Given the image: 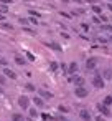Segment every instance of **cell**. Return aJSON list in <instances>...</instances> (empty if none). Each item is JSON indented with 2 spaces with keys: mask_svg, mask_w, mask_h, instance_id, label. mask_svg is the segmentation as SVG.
Masks as SVG:
<instances>
[{
  "mask_svg": "<svg viewBox=\"0 0 112 121\" xmlns=\"http://www.w3.org/2000/svg\"><path fill=\"white\" fill-rule=\"evenodd\" d=\"M4 75H5V78H10V80H17V78H18V75H17L13 70H10L8 66L4 68Z\"/></svg>",
  "mask_w": 112,
  "mask_h": 121,
  "instance_id": "cell-7",
  "label": "cell"
},
{
  "mask_svg": "<svg viewBox=\"0 0 112 121\" xmlns=\"http://www.w3.org/2000/svg\"><path fill=\"white\" fill-rule=\"evenodd\" d=\"M107 2H110V4H112V0H107Z\"/></svg>",
  "mask_w": 112,
  "mask_h": 121,
  "instance_id": "cell-37",
  "label": "cell"
},
{
  "mask_svg": "<svg viewBox=\"0 0 112 121\" xmlns=\"http://www.w3.org/2000/svg\"><path fill=\"white\" fill-rule=\"evenodd\" d=\"M25 90H27V91H31V93H33V91H36V86H35L33 83H27V85H25Z\"/></svg>",
  "mask_w": 112,
  "mask_h": 121,
  "instance_id": "cell-22",
  "label": "cell"
},
{
  "mask_svg": "<svg viewBox=\"0 0 112 121\" xmlns=\"http://www.w3.org/2000/svg\"><path fill=\"white\" fill-rule=\"evenodd\" d=\"M28 23H31V25H38V18L31 17V18H28Z\"/></svg>",
  "mask_w": 112,
  "mask_h": 121,
  "instance_id": "cell-24",
  "label": "cell"
},
{
  "mask_svg": "<svg viewBox=\"0 0 112 121\" xmlns=\"http://www.w3.org/2000/svg\"><path fill=\"white\" fill-rule=\"evenodd\" d=\"M31 101L35 103V108H43V106H45V99H43L41 96H35Z\"/></svg>",
  "mask_w": 112,
  "mask_h": 121,
  "instance_id": "cell-12",
  "label": "cell"
},
{
  "mask_svg": "<svg viewBox=\"0 0 112 121\" xmlns=\"http://www.w3.org/2000/svg\"><path fill=\"white\" fill-rule=\"evenodd\" d=\"M30 15H31V17H35V18H40V13H38L36 10H30Z\"/></svg>",
  "mask_w": 112,
  "mask_h": 121,
  "instance_id": "cell-26",
  "label": "cell"
},
{
  "mask_svg": "<svg viewBox=\"0 0 112 121\" xmlns=\"http://www.w3.org/2000/svg\"><path fill=\"white\" fill-rule=\"evenodd\" d=\"M48 48H51V50H54V52H63V47L58 43V42H46L45 43Z\"/></svg>",
  "mask_w": 112,
  "mask_h": 121,
  "instance_id": "cell-8",
  "label": "cell"
},
{
  "mask_svg": "<svg viewBox=\"0 0 112 121\" xmlns=\"http://www.w3.org/2000/svg\"><path fill=\"white\" fill-rule=\"evenodd\" d=\"M38 93H40V96H41L43 99H51V98H53V93H51V91H46V90H43V88H40Z\"/></svg>",
  "mask_w": 112,
  "mask_h": 121,
  "instance_id": "cell-9",
  "label": "cell"
},
{
  "mask_svg": "<svg viewBox=\"0 0 112 121\" xmlns=\"http://www.w3.org/2000/svg\"><path fill=\"white\" fill-rule=\"evenodd\" d=\"M92 12L97 15H102V7L100 5H92Z\"/></svg>",
  "mask_w": 112,
  "mask_h": 121,
  "instance_id": "cell-21",
  "label": "cell"
},
{
  "mask_svg": "<svg viewBox=\"0 0 112 121\" xmlns=\"http://www.w3.org/2000/svg\"><path fill=\"white\" fill-rule=\"evenodd\" d=\"M25 55H27V58H28V60H30V61H35V60H36V56H35V55H33V53H30V52H27V53H25Z\"/></svg>",
  "mask_w": 112,
  "mask_h": 121,
  "instance_id": "cell-23",
  "label": "cell"
},
{
  "mask_svg": "<svg viewBox=\"0 0 112 121\" xmlns=\"http://www.w3.org/2000/svg\"><path fill=\"white\" fill-rule=\"evenodd\" d=\"M97 111L100 113V116H102V118H109V116H112V111H110V108L104 106L102 103H97Z\"/></svg>",
  "mask_w": 112,
  "mask_h": 121,
  "instance_id": "cell-4",
  "label": "cell"
},
{
  "mask_svg": "<svg viewBox=\"0 0 112 121\" xmlns=\"http://www.w3.org/2000/svg\"><path fill=\"white\" fill-rule=\"evenodd\" d=\"M20 23H22L23 27H27V25H28V18H20Z\"/></svg>",
  "mask_w": 112,
  "mask_h": 121,
  "instance_id": "cell-30",
  "label": "cell"
},
{
  "mask_svg": "<svg viewBox=\"0 0 112 121\" xmlns=\"http://www.w3.org/2000/svg\"><path fill=\"white\" fill-rule=\"evenodd\" d=\"M79 118H81L82 121H92V114H91L89 109H81V111H79Z\"/></svg>",
  "mask_w": 112,
  "mask_h": 121,
  "instance_id": "cell-6",
  "label": "cell"
},
{
  "mask_svg": "<svg viewBox=\"0 0 112 121\" xmlns=\"http://www.w3.org/2000/svg\"><path fill=\"white\" fill-rule=\"evenodd\" d=\"M81 28H82L84 32H87V30H89V25H87V23H81Z\"/></svg>",
  "mask_w": 112,
  "mask_h": 121,
  "instance_id": "cell-31",
  "label": "cell"
},
{
  "mask_svg": "<svg viewBox=\"0 0 112 121\" xmlns=\"http://www.w3.org/2000/svg\"><path fill=\"white\" fill-rule=\"evenodd\" d=\"M100 76L104 78V81H105V80H112V70H110V68H105Z\"/></svg>",
  "mask_w": 112,
  "mask_h": 121,
  "instance_id": "cell-14",
  "label": "cell"
},
{
  "mask_svg": "<svg viewBox=\"0 0 112 121\" xmlns=\"http://www.w3.org/2000/svg\"><path fill=\"white\" fill-rule=\"evenodd\" d=\"M97 66V58L96 56H89L87 60H86V68L87 70H94Z\"/></svg>",
  "mask_w": 112,
  "mask_h": 121,
  "instance_id": "cell-5",
  "label": "cell"
},
{
  "mask_svg": "<svg viewBox=\"0 0 112 121\" xmlns=\"http://www.w3.org/2000/svg\"><path fill=\"white\" fill-rule=\"evenodd\" d=\"M25 121H33V119H31V118H28V119H27V118H25Z\"/></svg>",
  "mask_w": 112,
  "mask_h": 121,
  "instance_id": "cell-36",
  "label": "cell"
},
{
  "mask_svg": "<svg viewBox=\"0 0 112 121\" xmlns=\"http://www.w3.org/2000/svg\"><path fill=\"white\" fill-rule=\"evenodd\" d=\"M5 83H7V78H5V75H0V85L4 86Z\"/></svg>",
  "mask_w": 112,
  "mask_h": 121,
  "instance_id": "cell-29",
  "label": "cell"
},
{
  "mask_svg": "<svg viewBox=\"0 0 112 121\" xmlns=\"http://www.w3.org/2000/svg\"><path fill=\"white\" fill-rule=\"evenodd\" d=\"M13 60H15V63H17V65H20V66H25V65H27V60H25V56L15 55V56H13Z\"/></svg>",
  "mask_w": 112,
  "mask_h": 121,
  "instance_id": "cell-13",
  "label": "cell"
},
{
  "mask_svg": "<svg viewBox=\"0 0 112 121\" xmlns=\"http://www.w3.org/2000/svg\"><path fill=\"white\" fill-rule=\"evenodd\" d=\"M58 109H59L61 113H68V111H69V109H68L66 106H63V104H59V106H58Z\"/></svg>",
  "mask_w": 112,
  "mask_h": 121,
  "instance_id": "cell-28",
  "label": "cell"
},
{
  "mask_svg": "<svg viewBox=\"0 0 112 121\" xmlns=\"http://www.w3.org/2000/svg\"><path fill=\"white\" fill-rule=\"evenodd\" d=\"M77 68H79L77 63H76V61H71V63L68 65V75H74V73L77 71Z\"/></svg>",
  "mask_w": 112,
  "mask_h": 121,
  "instance_id": "cell-10",
  "label": "cell"
},
{
  "mask_svg": "<svg viewBox=\"0 0 112 121\" xmlns=\"http://www.w3.org/2000/svg\"><path fill=\"white\" fill-rule=\"evenodd\" d=\"M59 68L63 70V73H66V75H68V66H66V63H61V65H59Z\"/></svg>",
  "mask_w": 112,
  "mask_h": 121,
  "instance_id": "cell-27",
  "label": "cell"
},
{
  "mask_svg": "<svg viewBox=\"0 0 112 121\" xmlns=\"http://www.w3.org/2000/svg\"><path fill=\"white\" fill-rule=\"evenodd\" d=\"M110 40H112V37H110Z\"/></svg>",
  "mask_w": 112,
  "mask_h": 121,
  "instance_id": "cell-38",
  "label": "cell"
},
{
  "mask_svg": "<svg viewBox=\"0 0 112 121\" xmlns=\"http://www.w3.org/2000/svg\"><path fill=\"white\" fill-rule=\"evenodd\" d=\"M102 104H104V106H107V108H109V106H112V96H110V95H107V96L104 98Z\"/></svg>",
  "mask_w": 112,
  "mask_h": 121,
  "instance_id": "cell-19",
  "label": "cell"
},
{
  "mask_svg": "<svg viewBox=\"0 0 112 121\" xmlns=\"http://www.w3.org/2000/svg\"><path fill=\"white\" fill-rule=\"evenodd\" d=\"M12 121H25V116L20 113H13L12 114Z\"/></svg>",
  "mask_w": 112,
  "mask_h": 121,
  "instance_id": "cell-17",
  "label": "cell"
},
{
  "mask_svg": "<svg viewBox=\"0 0 112 121\" xmlns=\"http://www.w3.org/2000/svg\"><path fill=\"white\" fill-rule=\"evenodd\" d=\"M89 95V90L86 86H74V96L76 98H86Z\"/></svg>",
  "mask_w": 112,
  "mask_h": 121,
  "instance_id": "cell-2",
  "label": "cell"
},
{
  "mask_svg": "<svg viewBox=\"0 0 112 121\" xmlns=\"http://www.w3.org/2000/svg\"><path fill=\"white\" fill-rule=\"evenodd\" d=\"M92 86L97 88V90H104V88H105V81H104V78L100 76V73H96V75H94V78H92Z\"/></svg>",
  "mask_w": 112,
  "mask_h": 121,
  "instance_id": "cell-1",
  "label": "cell"
},
{
  "mask_svg": "<svg viewBox=\"0 0 112 121\" xmlns=\"http://www.w3.org/2000/svg\"><path fill=\"white\" fill-rule=\"evenodd\" d=\"M0 22H5V15H2V13H0Z\"/></svg>",
  "mask_w": 112,
  "mask_h": 121,
  "instance_id": "cell-35",
  "label": "cell"
},
{
  "mask_svg": "<svg viewBox=\"0 0 112 121\" xmlns=\"http://www.w3.org/2000/svg\"><path fill=\"white\" fill-rule=\"evenodd\" d=\"M0 65H2V66H7V65H8L7 58H4V56H0Z\"/></svg>",
  "mask_w": 112,
  "mask_h": 121,
  "instance_id": "cell-25",
  "label": "cell"
},
{
  "mask_svg": "<svg viewBox=\"0 0 112 121\" xmlns=\"http://www.w3.org/2000/svg\"><path fill=\"white\" fill-rule=\"evenodd\" d=\"M96 121H105V119H104L102 116H96Z\"/></svg>",
  "mask_w": 112,
  "mask_h": 121,
  "instance_id": "cell-33",
  "label": "cell"
},
{
  "mask_svg": "<svg viewBox=\"0 0 112 121\" xmlns=\"http://www.w3.org/2000/svg\"><path fill=\"white\" fill-rule=\"evenodd\" d=\"M71 81H74V86H84V78L82 76H71Z\"/></svg>",
  "mask_w": 112,
  "mask_h": 121,
  "instance_id": "cell-11",
  "label": "cell"
},
{
  "mask_svg": "<svg viewBox=\"0 0 112 121\" xmlns=\"http://www.w3.org/2000/svg\"><path fill=\"white\" fill-rule=\"evenodd\" d=\"M30 101H31V99H30L28 96H25V95H20V96H18V106H20L22 109H28V108H30Z\"/></svg>",
  "mask_w": 112,
  "mask_h": 121,
  "instance_id": "cell-3",
  "label": "cell"
},
{
  "mask_svg": "<svg viewBox=\"0 0 112 121\" xmlns=\"http://www.w3.org/2000/svg\"><path fill=\"white\" fill-rule=\"evenodd\" d=\"M0 4H4V5H10V4H12V0H0Z\"/></svg>",
  "mask_w": 112,
  "mask_h": 121,
  "instance_id": "cell-32",
  "label": "cell"
},
{
  "mask_svg": "<svg viewBox=\"0 0 112 121\" xmlns=\"http://www.w3.org/2000/svg\"><path fill=\"white\" fill-rule=\"evenodd\" d=\"M0 27H2V30H5V32H12L13 30V25L12 23H7V22H2Z\"/></svg>",
  "mask_w": 112,
  "mask_h": 121,
  "instance_id": "cell-15",
  "label": "cell"
},
{
  "mask_svg": "<svg viewBox=\"0 0 112 121\" xmlns=\"http://www.w3.org/2000/svg\"><path fill=\"white\" fill-rule=\"evenodd\" d=\"M58 68H59V63H58V61H50V70H51L53 73H56Z\"/></svg>",
  "mask_w": 112,
  "mask_h": 121,
  "instance_id": "cell-18",
  "label": "cell"
},
{
  "mask_svg": "<svg viewBox=\"0 0 112 121\" xmlns=\"http://www.w3.org/2000/svg\"><path fill=\"white\" fill-rule=\"evenodd\" d=\"M107 9H109V12H112V4H110V2L107 4Z\"/></svg>",
  "mask_w": 112,
  "mask_h": 121,
  "instance_id": "cell-34",
  "label": "cell"
},
{
  "mask_svg": "<svg viewBox=\"0 0 112 121\" xmlns=\"http://www.w3.org/2000/svg\"><path fill=\"white\" fill-rule=\"evenodd\" d=\"M8 5H4V4H0V13H2V15H7L8 13Z\"/></svg>",
  "mask_w": 112,
  "mask_h": 121,
  "instance_id": "cell-20",
  "label": "cell"
},
{
  "mask_svg": "<svg viewBox=\"0 0 112 121\" xmlns=\"http://www.w3.org/2000/svg\"><path fill=\"white\" fill-rule=\"evenodd\" d=\"M28 114H30V118H38L40 116V113H38L36 108H28Z\"/></svg>",
  "mask_w": 112,
  "mask_h": 121,
  "instance_id": "cell-16",
  "label": "cell"
}]
</instances>
